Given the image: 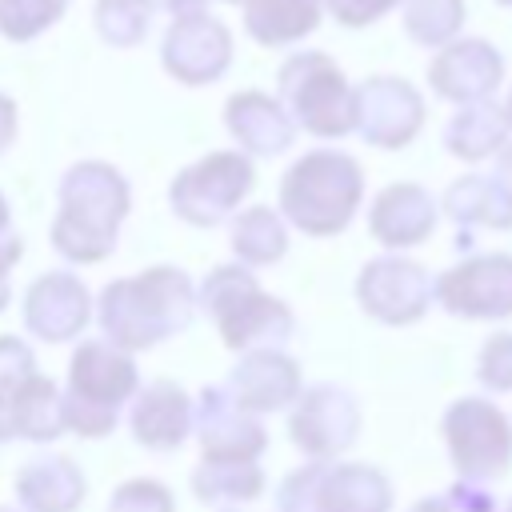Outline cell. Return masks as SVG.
Segmentation results:
<instances>
[{
  "mask_svg": "<svg viewBox=\"0 0 512 512\" xmlns=\"http://www.w3.org/2000/svg\"><path fill=\"white\" fill-rule=\"evenodd\" d=\"M188 320V284L172 268L120 280L104 292V328L112 344H152Z\"/></svg>",
  "mask_w": 512,
  "mask_h": 512,
  "instance_id": "obj_1",
  "label": "cell"
},
{
  "mask_svg": "<svg viewBox=\"0 0 512 512\" xmlns=\"http://www.w3.org/2000/svg\"><path fill=\"white\" fill-rule=\"evenodd\" d=\"M124 216V184L100 164L72 168L64 180V216L56 220V244L68 256L96 260L112 248L116 220Z\"/></svg>",
  "mask_w": 512,
  "mask_h": 512,
  "instance_id": "obj_2",
  "label": "cell"
},
{
  "mask_svg": "<svg viewBox=\"0 0 512 512\" xmlns=\"http://www.w3.org/2000/svg\"><path fill=\"white\" fill-rule=\"evenodd\" d=\"M356 200H360V172L340 152H312L284 180L288 216L316 236L344 228Z\"/></svg>",
  "mask_w": 512,
  "mask_h": 512,
  "instance_id": "obj_3",
  "label": "cell"
},
{
  "mask_svg": "<svg viewBox=\"0 0 512 512\" xmlns=\"http://www.w3.org/2000/svg\"><path fill=\"white\" fill-rule=\"evenodd\" d=\"M132 384V364L112 344H84L72 360V408H64V420L84 436H100L116 420V404Z\"/></svg>",
  "mask_w": 512,
  "mask_h": 512,
  "instance_id": "obj_4",
  "label": "cell"
},
{
  "mask_svg": "<svg viewBox=\"0 0 512 512\" xmlns=\"http://www.w3.org/2000/svg\"><path fill=\"white\" fill-rule=\"evenodd\" d=\"M284 92L292 96L300 120L320 132V136H336L352 124V100L344 88V76L324 60V56H296L284 68Z\"/></svg>",
  "mask_w": 512,
  "mask_h": 512,
  "instance_id": "obj_5",
  "label": "cell"
},
{
  "mask_svg": "<svg viewBox=\"0 0 512 512\" xmlns=\"http://www.w3.org/2000/svg\"><path fill=\"white\" fill-rule=\"evenodd\" d=\"M248 184H252L248 160L220 152V156H208L204 164L188 168L172 184V204L180 208V216H188L196 224H212L236 204V196L248 192Z\"/></svg>",
  "mask_w": 512,
  "mask_h": 512,
  "instance_id": "obj_6",
  "label": "cell"
},
{
  "mask_svg": "<svg viewBox=\"0 0 512 512\" xmlns=\"http://www.w3.org/2000/svg\"><path fill=\"white\" fill-rule=\"evenodd\" d=\"M448 440L460 472L488 476V472H504L508 464V448H512L508 424L484 400H460L448 412Z\"/></svg>",
  "mask_w": 512,
  "mask_h": 512,
  "instance_id": "obj_7",
  "label": "cell"
},
{
  "mask_svg": "<svg viewBox=\"0 0 512 512\" xmlns=\"http://www.w3.org/2000/svg\"><path fill=\"white\" fill-rule=\"evenodd\" d=\"M204 300L212 304V312L220 316L224 324V336L228 344H248L252 336H264V332H280L272 328V320L288 324V316L276 308V300H264L248 276H236L232 268H220L212 276V284L204 288Z\"/></svg>",
  "mask_w": 512,
  "mask_h": 512,
  "instance_id": "obj_8",
  "label": "cell"
},
{
  "mask_svg": "<svg viewBox=\"0 0 512 512\" xmlns=\"http://www.w3.org/2000/svg\"><path fill=\"white\" fill-rule=\"evenodd\" d=\"M440 296L448 300L452 312H468V316L512 312V260L484 256L464 268H452L440 280Z\"/></svg>",
  "mask_w": 512,
  "mask_h": 512,
  "instance_id": "obj_9",
  "label": "cell"
},
{
  "mask_svg": "<svg viewBox=\"0 0 512 512\" xmlns=\"http://www.w3.org/2000/svg\"><path fill=\"white\" fill-rule=\"evenodd\" d=\"M164 64L184 84H204L228 64V32L208 16H184L164 40Z\"/></svg>",
  "mask_w": 512,
  "mask_h": 512,
  "instance_id": "obj_10",
  "label": "cell"
},
{
  "mask_svg": "<svg viewBox=\"0 0 512 512\" xmlns=\"http://www.w3.org/2000/svg\"><path fill=\"white\" fill-rule=\"evenodd\" d=\"M428 292H432V280L424 276L420 264H408V260H376L372 268H364V280H360L364 308H372L384 320L420 316Z\"/></svg>",
  "mask_w": 512,
  "mask_h": 512,
  "instance_id": "obj_11",
  "label": "cell"
},
{
  "mask_svg": "<svg viewBox=\"0 0 512 512\" xmlns=\"http://www.w3.org/2000/svg\"><path fill=\"white\" fill-rule=\"evenodd\" d=\"M352 428H356V408L344 392L336 388H316L304 396L296 420H292V432H296V444H304L308 452H332V448H344L352 440Z\"/></svg>",
  "mask_w": 512,
  "mask_h": 512,
  "instance_id": "obj_12",
  "label": "cell"
},
{
  "mask_svg": "<svg viewBox=\"0 0 512 512\" xmlns=\"http://www.w3.org/2000/svg\"><path fill=\"white\" fill-rule=\"evenodd\" d=\"M84 304V288L72 276H44L28 292V328L44 340H68L88 320Z\"/></svg>",
  "mask_w": 512,
  "mask_h": 512,
  "instance_id": "obj_13",
  "label": "cell"
},
{
  "mask_svg": "<svg viewBox=\"0 0 512 512\" xmlns=\"http://www.w3.org/2000/svg\"><path fill=\"white\" fill-rule=\"evenodd\" d=\"M420 124V100L408 84L380 76V84L364 88V136L380 140L384 148H396L408 140Z\"/></svg>",
  "mask_w": 512,
  "mask_h": 512,
  "instance_id": "obj_14",
  "label": "cell"
},
{
  "mask_svg": "<svg viewBox=\"0 0 512 512\" xmlns=\"http://www.w3.org/2000/svg\"><path fill=\"white\" fill-rule=\"evenodd\" d=\"M432 80H436V88H440L444 96H456V100L480 96V92H488V88L500 80V56H496L484 40L456 44V48H448V52L436 60Z\"/></svg>",
  "mask_w": 512,
  "mask_h": 512,
  "instance_id": "obj_15",
  "label": "cell"
},
{
  "mask_svg": "<svg viewBox=\"0 0 512 512\" xmlns=\"http://www.w3.org/2000/svg\"><path fill=\"white\" fill-rule=\"evenodd\" d=\"M432 200L404 184V188H388L380 200H376V212H372V228L384 244H416L428 228H432Z\"/></svg>",
  "mask_w": 512,
  "mask_h": 512,
  "instance_id": "obj_16",
  "label": "cell"
},
{
  "mask_svg": "<svg viewBox=\"0 0 512 512\" xmlns=\"http://www.w3.org/2000/svg\"><path fill=\"white\" fill-rule=\"evenodd\" d=\"M132 428L144 444L152 448H172L180 444L184 428H188V404H184V392L172 388V384H152L140 404H136V416H132Z\"/></svg>",
  "mask_w": 512,
  "mask_h": 512,
  "instance_id": "obj_17",
  "label": "cell"
},
{
  "mask_svg": "<svg viewBox=\"0 0 512 512\" xmlns=\"http://www.w3.org/2000/svg\"><path fill=\"white\" fill-rule=\"evenodd\" d=\"M228 124H232V132H236L248 148H256V152H280V148L292 140V128H288V120L280 116V108H276L272 100L256 96V92L236 96V100L228 104Z\"/></svg>",
  "mask_w": 512,
  "mask_h": 512,
  "instance_id": "obj_18",
  "label": "cell"
},
{
  "mask_svg": "<svg viewBox=\"0 0 512 512\" xmlns=\"http://www.w3.org/2000/svg\"><path fill=\"white\" fill-rule=\"evenodd\" d=\"M20 492L40 512H68L80 500L84 480L68 460H32L20 476Z\"/></svg>",
  "mask_w": 512,
  "mask_h": 512,
  "instance_id": "obj_19",
  "label": "cell"
},
{
  "mask_svg": "<svg viewBox=\"0 0 512 512\" xmlns=\"http://www.w3.org/2000/svg\"><path fill=\"white\" fill-rule=\"evenodd\" d=\"M320 512H384L388 484L368 468H340L328 476V488L316 496Z\"/></svg>",
  "mask_w": 512,
  "mask_h": 512,
  "instance_id": "obj_20",
  "label": "cell"
},
{
  "mask_svg": "<svg viewBox=\"0 0 512 512\" xmlns=\"http://www.w3.org/2000/svg\"><path fill=\"white\" fill-rule=\"evenodd\" d=\"M236 384H240V408H276L284 404V396L296 388V372L288 360L272 356V352H260L252 356L240 372H236Z\"/></svg>",
  "mask_w": 512,
  "mask_h": 512,
  "instance_id": "obj_21",
  "label": "cell"
},
{
  "mask_svg": "<svg viewBox=\"0 0 512 512\" xmlns=\"http://www.w3.org/2000/svg\"><path fill=\"white\" fill-rule=\"evenodd\" d=\"M316 24V0H252L248 8V28L264 44H284Z\"/></svg>",
  "mask_w": 512,
  "mask_h": 512,
  "instance_id": "obj_22",
  "label": "cell"
},
{
  "mask_svg": "<svg viewBox=\"0 0 512 512\" xmlns=\"http://www.w3.org/2000/svg\"><path fill=\"white\" fill-rule=\"evenodd\" d=\"M196 488L204 500H248L260 492V472L240 460H216L196 472Z\"/></svg>",
  "mask_w": 512,
  "mask_h": 512,
  "instance_id": "obj_23",
  "label": "cell"
},
{
  "mask_svg": "<svg viewBox=\"0 0 512 512\" xmlns=\"http://www.w3.org/2000/svg\"><path fill=\"white\" fill-rule=\"evenodd\" d=\"M448 140H452V152H460V156H484V152H492L504 140V116H500V108H468V112H460L456 124H452V132H448Z\"/></svg>",
  "mask_w": 512,
  "mask_h": 512,
  "instance_id": "obj_24",
  "label": "cell"
},
{
  "mask_svg": "<svg viewBox=\"0 0 512 512\" xmlns=\"http://www.w3.org/2000/svg\"><path fill=\"white\" fill-rule=\"evenodd\" d=\"M236 252H244L248 260H272L284 252V232L272 220L268 208H256L248 216H240L236 224Z\"/></svg>",
  "mask_w": 512,
  "mask_h": 512,
  "instance_id": "obj_25",
  "label": "cell"
},
{
  "mask_svg": "<svg viewBox=\"0 0 512 512\" xmlns=\"http://www.w3.org/2000/svg\"><path fill=\"white\" fill-rule=\"evenodd\" d=\"M64 0H0V28L12 40H24L32 32H40L44 24H52L60 16Z\"/></svg>",
  "mask_w": 512,
  "mask_h": 512,
  "instance_id": "obj_26",
  "label": "cell"
},
{
  "mask_svg": "<svg viewBox=\"0 0 512 512\" xmlns=\"http://www.w3.org/2000/svg\"><path fill=\"white\" fill-rule=\"evenodd\" d=\"M148 28V0H100V32L116 44H132Z\"/></svg>",
  "mask_w": 512,
  "mask_h": 512,
  "instance_id": "obj_27",
  "label": "cell"
},
{
  "mask_svg": "<svg viewBox=\"0 0 512 512\" xmlns=\"http://www.w3.org/2000/svg\"><path fill=\"white\" fill-rule=\"evenodd\" d=\"M112 512H172L168 504V492L152 480H136V484H124L112 500Z\"/></svg>",
  "mask_w": 512,
  "mask_h": 512,
  "instance_id": "obj_28",
  "label": "cell"
},
{
  "mask_svg": "<svg viewBox=\"0 0 512 512\" xmlns=\"http://www.w3.org/2000/svg\"><path fill=\"white\" fill-rule=\"evenodd\" d=\"M480 376L496 388H512V336L488 340V348L480 356Z\"/></svg>",
  "mask_w": 512,
  "mask_h": 512,
  "instance_id": "obj_29",
  "label": "cell"
},
{
  "mask_svg": "<svg viewBox=\"0 0 512 512\" xmlns=\"http://www.w3.org/2000/svg\"><path fill=\"white\" fill-rule=\"evenodd\" d=\"M332 4V12L344 20V24H364V20H376L388 4H396V0H328Z\"/></svg>",
  "mask_w": 512,
  "mask_h": 512,
  "instance_id": "obj_30",
  "label": "cell"
},
{
  "mask_svg": "<svg viewBox=\"0 0 512 512\" xmlns=\"http://www.w3.org/2000/svg\"><path fill=\"white\" fill-rule=\"evenodd\" d=\"M8 136H12V108H8V100H0V148Z\"/></svg>",
  "mask_w": 512,
  "mask_h": 512,
  "instance_id": "obj_31",
  "label": "cell"
},
{
  "mask_svg": "<svg viewBox=\"0 0 512 512\" xmlns=\"http://www.w3.org/2000/svg\"><path fill=\"white\" fill-rule=\"evenodd\" d=\"M0 224H4V200H0Z\"/></svg>",
  "mask_w": 512,
  "mask_h": 512,
  "instance_id": "obj_32",
  "label": "cell"
},
{
  "mask_svg": "<svg viewBox=\"0 0 512 512\" xmlns=\"http://www.w3.org/2000/svg\"><path fill=\"white\" fill-rule=\"evenodd\" d=\"M508 4H512V0H508Z\"/></svg>",
  "mask_w": 512,
  "mask_h": 512,
  "instance_id": "obj_33",
  "label": "cell"
}]
</instances>
